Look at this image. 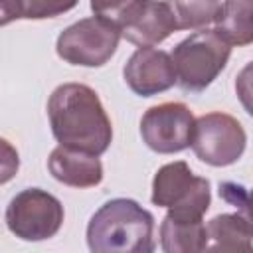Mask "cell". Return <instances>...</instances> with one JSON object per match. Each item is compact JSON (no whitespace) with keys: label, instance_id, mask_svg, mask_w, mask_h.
I'll use <instances>...</instances> for the list:
<instances>
[{"label":"cell","instance_id":"obj_7","mask_svg":"<svg viewBox=\"0 0 253 253\" xmlns=\"http://www.w3.org/2000/svg\"><path fill=\"white\" fill-rule=\"evenodd\" d=\"M247 134L243 125L221 111L206 113L194 121L190 146L194 154L215 168L235 164L245 152Z\"/></svg>","mask_w":253,"mask_h":253},{"label":"cell","instance_id":"obj_11","mask_svg":"<svg viewBox=\"0 0 253 253\" xmlns=\"http://www.w3.org/2000/svg\"><path fill=\"white\" fill-rule=\"evenodd\" d=\"M47 170L57 182L71 188H93L103 182V164L97 154L63 144L51 150Z\"/></svg>","mask_w":253,"mask_h":253},{"label":"cell","instance_id":"obj_12","mask_svg":"<svg viewBox=\"0 0 253 253\" xmlns=\"http://www.w3.org/2000/svg\"><path fill=\"white\" fill-rule=\"evenodd\" d=\"M208 245L206 251H249L251 249V221L243 213H221L206 223Z\"/></svg>","mask_w":253,"mask_h":253},{"label":"cell","instance_id":"obj_10","mask_svg":"<svg viewBox=\"0 0 253 253\" xmlns=\"http://www.w3.org/2000/svg\"><path fill=\"white\" fill-rule=\"evenodd\" d=\"M125 83L140 97H152L176 85V71L168 51L156 47H138L123 69Z\"/></svg>","mask_w":253,"mask_h":253},{"label":"cell","instance_id":"obj_16","mask_svg":"<svg viewBox=\"0 0 253 253\" xmlns=\"http://www.w3.org/2000/svg\"><path fill=\"white\" fill-rule=\"evenodd\" d=\"M24 20H45L69 12L79 0H18Z\"/></svg>","mask_w":253,"mask_h":253},{"label":"cell","instance_id":"obj_3","mask_svg":"<svg viewBox=\"0 0 253 253\" xmlns=\"http://www.w3.org/2000/svg\"><path fill=\"white\" fill-rule=\"evenodd\" d=\"M231 45L215 28H202L182 40L170 53L176 83L190 93H200L225 69Z\"/></svg>","mask_w":253,"mask_h":253},{"label":"cell","instance_id":"obj_15","mask_svg":"<svg viewBox=\"0 0 253 253\" xmlns=\"http://www.w3.org/2000/svg\"><path fill=\"white\" fill-rule=\"evenodd\" d=\"M174 16L178 30H202L215 22L219 0H164Z\"/></svg>","mask_w":253,"mask_h":253},{"label":"cell","instance_id":"obj_2","mask_svg":"<svg viewBox=\"0 0 253 253\" xmlns=\"http://www.w3.org/2000/svg\"><path fill=\"white\" fill-rule=\"evenodd\" d=\"M87 245L95 253H150L154 217L130 198H113L91 215Z\"/></svg>","mask_w":253,"mask_h":253},{"label":"cell","instance_id":"obj_13","mask_svg":"<svg viewBox=\"0 0 253 253\" xmlns=\"http://www.w3.org/2000/svg\"><path fill=\"white\" fill-rule=\"evenodd\" d=\"M208 235L202 219H182L170 213L160 223V247L166 253H198L206 251Z\"/></svg>","mask_w":253,"mask_h":253},{"label":"cell","instance_id":"obj_18","mask_svg":"<svg viewBox=\"0 0 253 253\" xmlns=\"http://www.w3.org/2000/svg\"><path fill=\"white\" fill-rule=\"evenodd\" d=\"M134 0H89L93 14L97 16H105L117 22V18L132 4Z\"/></svg>","mask_w":253,"mask_h":253},{"label":"cell","instance_id":"obj_8","mask_svg":"<svg viewBox=\"0 0 253 253\" xmlns=\"http://www.w3.org/2000/svg\"><path fill=\"white\" fill-rule=\"evenodd\" d=\"M194 113L184 103H160L150 107L140 119L144 144L158 154L182 152L190 146L194 132Z\"/></svg>","mask_w":253,"mask_h":253},{"label":"cell","instance_id":"obj_14","mask_svg":"<svg viewBox=\"0 0 253 253\" xmlns=\"http://www.w3.org/2000/svg\"><path fill=\"white\" fill-rule=\"evenodd\" d=\"M253 0H225L215 18V30L229 45H249L253 42Z\"/></svg>","mask_w":253,"mask_h":253},{"label":"cell","instance_id":"obj_9","mask_svg":"<svg viewBox=\"0 0 253 253\" xmlns=\"http://www.w3.org/2000/svg\"><path fill=\"white\" fill-rule=\"evenodd\" d=\"M117 24L121 38L138 47H154L178 30L168 4L160 0H134Z\"/></svg>","mask_w":253,"mask_h":253},{"label":"cell","instance_id":"obj_1","mask_svg":"<svg viewBox=\"0 0 253 253\" xmlns=\"http://www.w3.org/2000/svg\"><path fill=\"white\" fill-rule=\"evenodd\" d=\"M49 126L63 146L101 156L113 140L111 119L95 89L83 83H63L47 101Z\"/></svg>","mask_w":253,"mask_h":253},{"label":"cell","instance_id":"obj_17","mask_svg":"<svg viewBox=\"0 0 253 253\" xmlns=\"http://www.w3.org/2000/svg\"><path fill=\"white\" fill-rule=\"evenodd\" d=\"M20 170V154L16 146L0 136V186L8 184Z\"/></svg>","mask_w":253,"mask_h":253},{"label":"cell","instance_id":"obj_6","mask_svg":"<svg viewBox=\"0 0 253 253\" xmlns=\"http://www.w3.org/2000/svg\"><path fill=\"white\" fill-rule=\"evenodd\" d=\"M63 215V206L53 194L26 188L10 200L6 225L22 241H45L61 229Z\"/></svg>","mask_w":253,"mask_h":253},{"label":"cell","instance_id":"obj_19","mask_svg":"<svg viewBox=\"0 0 253 253\" xmlns=\"http://www.w3.org/2000/svg\"><path fill=\"white\" fill-rule=\"evenodd\" d=\"M14 20H22V10L18 0H0V26H6Z\"/></svg>","mask_w":253,"mask_h":253},{"label":"cell","instance_id":"obj_4","mask_svg":"<svg viewBox=\"0 0 253 253\" xmlns=\"http://www.w3.org/2000/svg\"><path fill=\"white\" fill-rule=\"evenodd\" d=\"M150 200L158 208H166L170 215L182 219H202L210 210V180L196 176L184 160L160 166L152 178Z\"/></svg>","mask_w":253,"mask_h":253},{"label":"cell","instance_id":"obj_5","mask_svg":"<svg viewBox=\"0 0 253 253\" xmlns=\"http://www.w3.org/2000/svg\"><path fill=\"white\" fill-rule=\"evenodd\" d=\"M119 42V24L95 14L65 28L55 42V51L71 65L101 67L115 55Z\"/></svg>","mask_w":253,"mask_h":253}]
</instances>
